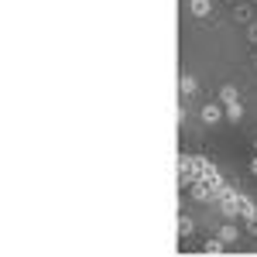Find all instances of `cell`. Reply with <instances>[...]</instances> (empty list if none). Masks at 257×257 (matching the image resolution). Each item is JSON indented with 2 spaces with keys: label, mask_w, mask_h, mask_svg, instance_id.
Wrapping results in <instances>:
<instances>
[{
  "label": "cell",
  "mask_w": 257,
  "mask_h": 257,
  "mask_svg": "<svg viewBox=\"0 0 257 257\" xmlns=\"http://www.w3.org/2000/svg\"><path fill=\"white\" fill-rule=\"evenodd\" d=\"M254 69H257V59H254Z\"/></svg>",
  "instance_id": "15"
},
{
  "label": "cell",
  "mask_w": 257,
  "mask_h": 257,
  "mask_svg": "<svg viewBox=\"0 0 257 257\" xmlns=\"http://www.w3.org/2000/svg\"><path fill=\"white\" fill-rule=\"evenodd\" d=\"M250 175H257V155H254V161H250Z\"/></svg>",
  "instance_id": "14"
},
{
  "label": "cell",
  "mask_w": 257,
  "mask_h": 257,
  "mask_svg": "<svg viewBox=\"0 0 257 257\" xmlns=\"http://www.w3.org/2000/svg\"><path fill=\"white\" fill-rule=\"evenodd\" d=\"M226 120H233V123H240V120H243V103H230V106H226Z\"/></svg>",
  "instance_id": "9"
},
{
  "label": "cell",
  "mask_w": 257,
  "mask_h": 257,
  "mask_svg": "<svg viewBox=\"0 0 257 257\" xmlns=\"http://www.w3.org/2000/svg\"><path fill=\"white\" fill-rule=\"evenodd\" d=\"M247 35H250V41H257V24H250V28H247Z\"/></svg>",
  "instance_id": "13"
},
{
  "label": "cell",
  "mask_w": 257,
  "mask_h": 257,
  "mask_svg": "<svg viewBox=\"0 0 257 257\" xmlns=\"http://www.w3.org/2000/svg\"><path fill=\"white\" fill-rule=\"evenodd\" d=\"M233 18H237V21H240V24H247V21L254 18V11H250V7H247V4H240L237 11H233Z\"/></svg>",
  "instance_id": "11"
},
{
  "label": "cell",
  "mask_w": 257,
  "mask_h": 257,
  "mask_svg": "<svg viewBox=\"0 0 257 257\" xmlns=\"http://www.w3.org/2000/svg\"><path fill=\"white\" fill-rule=\"evenodd\" d=\"M237 99H240L237 86H230V82H226V86L219 89V103H223V106H230V103H237Z\"/></svg>",
  "instance_id": "6"
},
{
  "label": "cell",
  "mask_w": 257,
  "mask_h": 257,
  "mask_svg": "<svg viewBox=\"0 0 257 257\" xmlns=\"http://www.w3.org/2000/svg\"><path fill=\"white\" fill-rule=\"evenodd\" d=\"M237 237H240V230L233 223H223V226H219V240H223V243H237Z\"/></svg>",
  "instance_id": "5"
},
{
  "label": "cell",
  "mask_w": 257,
  "mask_h": 257,
  "mask_svg": "<svg viewBox=\"0 0 257 257\" xmlns=\"http://www.w3.org/2000/svg\"><path fill=\"white\" fill-rule=\"evenodd\" d=\"M223 117H226V106H216V103H206V106L199 110V120H202V123H219Z\"/></svg>",
  "instance_id": "2"
},
{
  "label": "cell",
  "mask_w": 257,
  "mask_h": 257,
  "mask_svg": "<svg viewBox=\"0 0 257 257\" xmlns=\"http://www.w3.org/2000/svg\"><path fill=\"white\" fill-rule=\"evenodd\" d=\"M257 216V206H254V199L247 196V192H240V219L247 223V219H254Z\"/></svg>",
  "instance_id": "3"
},
{
  "label": "cell",
  "mask_w": 257,
  "mask_h": 257,
  "mask_svg": "<svg viewBox=\"0 0 257 257\" xmlns=\"http://www.w3.org/2000/svg\"><path fill=\"white\" fill-rule=\"evenodd\" d=\"M216 206H219V213L226 219H237L240 216V189H233V185H223L216 192Z\"/></svg>",
  "instance_id": "1"
},
{
  "label": "cell",
  "mask_w": 257,
  "mask_h": 257,
  "mask_svg": "<svg viewBox=\"0 0 257 257\" xmlns=\"http://www.w3.org/2000/svg\"><path fill=\"white\" fill-rule=\"evenodd\" d=\"M189 11H192V18H209L213 14V0H189Z\"/></svg>",
  "instance_id": "4"
},
{
  "label": "cell",
  "mask_w": 257,
  "mask_h": 257,
  "mask_svg": "<svg viewBox=\"0 0 257 257\" xmlns=\"http://www.w3.org/2000/svg\"><path fill=\"white\" fill-rule=\"evenodd\" d=\"M223 250H226V243H223L219 237H209L206 243H202V254H223Z\"/></svg>",
  "instance_id": "7"
},
{
  "label": "cell",
  "mask_w": 257,
  "mask_h": 257,
  "mask_svg": "<svg viewBox=\"0 0 257 257\" xmlns=\"http://www.w3.org/2000/svg\"><path fill=\"white\" fill-rule=\"evenodd\" d=\"M254 151H257V144H254Z\"/></svg>",
  "instance_id": "16"
},
{
  "label": "cell",
  "mask_w": 257,
  "mask_h": 257,
  "mask_svg": "<svg viewBox=\"0 0 257 257\" xmlns=\"http://www.w3.org/2000/svg\"><path fill=\"white\" fill-rule=\"evenodd\" d=\"M178 89H182V96H192L199 89V82L192 79V76H182V79H178Z\"/></svg>",
  "instance_id": "8"
},
{
  "label": "cell",
  "mask_w": 257,
  "mask_h": 257,
  "mask_svg": "<svg viewBox=\"0 0 257 257\" xmlns=\"http://www.w3.org/2000/svg\"><path fill=\"white\" fill-rule=\"evenodd\" d=\"M192 226H196V223H192V219H189V216H185V213H182V216H178V237L185 240V237H189V233H192Z\"/></svg>",
  "instance_id": "10"
},
{
  "label": "cell",
  "mask_w": 257,
  "mask_h": 257,
  "mask_svg": "<svg viewBox=\"0 0 257 257\" xmlns=\"http://www.w3.org/2000/svg\"><path fill=\"white\" fill-rule=\"evenodd\" d=\"M247 233H250V237H257V216L247 219Z\"/></svg>",
  "instance_id": "12"
}]
</instances>
